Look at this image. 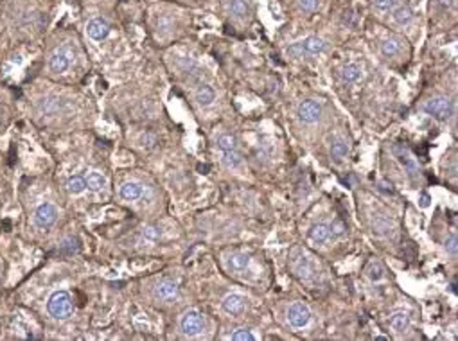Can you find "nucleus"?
<instances>
[{
  "instance_id": "1",
  "label": "nucleus",
  "mask_w": 458,
  "mask_h": 341,
  "mask_svg": "<svg viewBox=\"0 0 458 341\" xmlns=\"http://www.w3.org/2000/svg\"><path fill=\"white\" fill-rule=\"evenodd\" d=\"M47 311L56 320H67L72 316V298L67 291H56L47 302Z\"/></svg>"
},
{
  "instance_id": "2",
  "label": "nucleus",
  "mask_w": 458,
  "mask_h": 341,
  "mask_svg": "<svg viewBox=\"0 0 458 341\" xmlns=\"http://www.w3.org/2000/svg\"><path fill=\"white\" fill-rule=\"evenodd\" d=\"M422 110H424L426 113H429L431 117H435L437 120H440V122H444V120H447L451 115H453V104H451V101L446 97L429 99V101L424 103Z\"/></svg>"
},
{
  "instance_id": "3",
  "label": "nucleus",
  "mask_w": 458,
  "mask_h": 341,
  "mask_svg": "<svg viewBox=\"0 0 458 341\" xmlns=\"http://www.w3.org/2000/svg\"><path fill=\"white\" fill-rule=\"evenodd\" d=\"M34 225L40 228V230H47L56 223L58 219V209L52 205V203H41L36 210H34Z\"/></svg>"
},
{
  "instance_id": "4",
  "label": "nucleus",
  "mask_w": 458,
  "mask_h": 341,
  "mask_svg": "<svg viewBox=\"0 0 458 341\" xmlns=\"http://www.w3.org/2000/svg\"><path fill=\"white\" fill-rule=\"evenodd\" d=\"M203 327H205L203 316L198 311H194V309L187 311L182 316V320H180V329H182V332L185 336H198L203 330Z\"/></svg>"
},
{
  "instance_id": "5",
  "label": "nucleus",
  "mask_w": 458,
  "mask_h": 341,
  "mask_svg": "<svg viewBox=\"0 0 458 341\" xmlns=\"http://www.w3.org/2000/svg\"><path fill=\"white\" fill-rule=\"evenodd\" d=\"M288 320H289V323L293 325L295 329H302V327H305V325L311 321L309 307H307L305 304H302V302L293 304L288 311Z\"/></svg>"
},
{
  "instance_id": "6",
  "label": "nucleus",
  "mask_w": 458,
  "mask_h": 341,
  "mask_svg": "<svg viewBox=\"0 0 458 341\" xmlns=\"http://www.w3.org/2000/svg\"><path fill=\"white\" fill-rule=\"evenodd\" d=\"M71 63H72V56L67 47H61V49L54 50V54L50 56V70L56 72V74L67 72L69 66H71Z\"/></svg>"
},
{
  "instance_id": "7",
  "label": "nucleus",
  "mask_w": 458,
  "mask_h": 341,
  "mask_svg": "<svg viewBox=\"0 0 458 341\" xmlns=\"http://www.w3.org/2000/svg\"><path fill=\"white\" fill-rule=\"evenodd\" d=\"M320 115H322V106L316 101H311L309 99V101H304L298 106V117H300V120H304L307 124L316 122L320 119Z\"/></svg>"
},
{
  "instance_id": "8",
  "label": "nucleus",
  "mask_w": 458,
  "mask_h": 341,
  "mask_svg": "<svg viewBox=\"0 0 458 341\" xmlns=\"http://www.w3.org/2000/svg\"><path fill=\"white\" fill-rule=\"evenodd\" d=\"M246 309V298L243 295H228L223 300V311L230 316H241Z\"/></svg>"
},
{
  "instance_id": "9",
  "label": "nucleus",
  "mask_w": 458,
  "mask_h": 341,
  "mask_svg": "<svg viewBox=\"0 0 458 341\" xmlns=\"http://www.w3.org/2000/svg\"><path fill=\"white\" fill-rule=\"evenodd\" d=\"M87 33L88 36L92 38V40H104V38L110 34V24H108L106 20H103V18H94V20L88 22L87 25Z\"/></svg>"
},
{
  "instance_id": "10",
  "label": "nucleus",
  "mask_w": 458,
  "mask_h": 341,
  "mask_svg": "<svg viewBox=\"0 0 458 341\" xmlns=\"http://www.w3.org/2000/svg\"><path fill=\"white\" fill-rule=\"evenodd\" d=\"M155 296L158 300H164V302H171L174 300L178 296V286L171 280H160L155 288Z\"/></svg>"
},
{
  "instance_id": "11",
  "label": "nucleus",
  "mask_w": 458,
  "mask_h": 341,
  "mask_svg": "<svg viewBox=\"0 0 458 341\" xmlns=\"http://www.w3.org/2000/svg\"><path fill=\"white\" fill-rule=\"evenodd\" d=\"M142 194H144V187H142L141 183H137V181H126V183L120 187V196H122L124 199H128V201H135V199H139Z\"/></svg>"
},
{
  "instance_id": "12",
  "label": "nucleus",
  "mask_w": 458,
  "mask_h": 341,
  "mask_svg": "<svg viewBox=\"0 0 458 341\" xmlns=\"http://www.w3.org/2000/svg\"><path fill=\"white\" fill-rule=\"evenodd\" d=\"M390 327H392V329L396 330V332H399V334L406 332L408 327H410V316L403 311L394 312L392 318H390Z\"/></svg>"
},
{
  "instance_id": "13",
  "label": "nucleus",
  "mask_w": 458,
  "mask_h": 341,
  "mask_svg": "<svg viewBox=\"0 0 458 341\" xmlns=\"http://www.w3.org/2000/svg\"><path fill=\"white\" fill-rule=\"evenodd\" d=\"M302 45H304L305 54H320V52H323V50L327 49V43L322 40V38H318V36L305 38V40L302 41Z\"/></svg>"
},
{
  "instance_id": "14",
  "label": "nucleus",
  "mask_w": 458,
  "mask_h": 341,
  "mask_svg": "<svg viewBox=\"0 0 458 341\" xmlns=\"http://www.w3.org/2000/svg\"><path fill=\"white\" fill-rule=\"evenodd\" d=\"M309 237L313 239L314 243L323 244V243L327 241V239L331 237L329 225H325V223H318V225H314L313 228L309 230Z\"/></svg>"
},
{
  "instance_id": "15",
  "label": "nucleus",
  "mask_w": 458,
  "mask_h": 341,
  "mask_svg": "<svg viewBox=\"0 0 458 341\" xmlns=\"http://www.w3.org/2000/svg\"><path fill=\"white\" fill-rule=\"evenodd\" d=\"M85 180H87V187L90 190H94V192H101V190L106 187V178H104L101 173H97V171L88 173V176L85 178Z\"/></svg>"
},
{
  "instance_id": "16",
  "label": "nucleus",
  "mask_w": 458,
  "mask_h": 341,
  "mask_svg": "<svg viewBox=\"0 0 458 341\" xmlns=\"http://www.w3.org/2000/svg\"><path fill=\"white\" fill-rule=\"evenodd\" d=\"M293 267H295V271H297V275L300 277V279H311V275H313V266H311L309 259L304 257V255L295 260Z\"/></svg>"
},
{
  "instance_id": "17",
  "label": "nucleus",
  "mask_w": 458,
  "mask_h": 341,
  "mask_svg": "<svg viewBox=\"0 0 458 341\" xmlns=\"http://www.w3.org/2000/svg\"><path fill=\"white\" fill-rule=\"evenodd\" d=\"M228 266L234 271H244L250 266V257L246 253H234L228 260Z\"/></svg>"
},
{
  "instance_id": "18",
  "label": "nucleus",
  "mask_w": 458,
  "mask_h": 341,
  "mask_svg": "<svg viewBox=\"0 0 458 341\" xmlns=\"http://www.w3.org/2000/svg\"><path fill=\"white\" fill-rule=\"evenodd\" d=\"M340 76H342V79L345 83H354V81H358L359 76H361V69H359V65H356V63H349V65H345L342 69Z\"/></svg>"
},
{
  "instance_id": "19",
  "label": "nucleus",
  "mask_w": 458,
  "mask_h": 341,
  "mask_svg": "<svg viewBox=\"0 0 458 341\" xmlns=\"http://www.w3.org/2000/svg\"><path fill=\"white\" fill-rule=\"evenodd\" d=\"M214 97H216L214 90H212L209 85H202V87L198 88V92H196V101H198L202 106H209V104H212Z\"/></svg>"
},
{
  "instance_id": "20",
  "label": "nucleus",
  "mask_w": 458,
  "mask_h": 341,
  "mask_svg": "<svg viewBox=\"0 0 458 341\" xmlns=\"http://www.w3.org/2000/svg\"><path fill=\"white\" fill-rule=\"evenodd\" d=\"M401 50V43L397 38H388V40H384L383 43H381V52L386 56V58H394V56H397Z\"/></svg>"
},
{
  "instance_id": "21",
  "label": "nucleus",
  "mask_w": 458,
  "mask_h": 341,
  "mask_svg": "<svg viewBox=\"0 0 458 341\" xmlns=\"http://www.w3.org/2000/svg\"><path fill=\"white\" fill-rule=\"evenodd\" d=\"M38 106H40V110L43 111L45 115H54V113L59 110L61 103H59V99H56V97H45V99H41Z\"/></svg>"
},
{
  "instance_id": "22",
  "label": "nucleus",
  "mask_w": 458,
  "mask_h": 341,
  "mask_svg": "<svg viewBox=\"0 0 458 341\" xmlns=\"http://www.w3.org/2000/svg\"><path fill=\"white\" fill-rule=\"evenodd\" d=\"M228 8H230L232 15L237 18H244L246 15H250V6H248L244 0H230Z\"/></svg>"
},
{
  "instance_id": "23",
  "label": "nucleus",
  "mask_w": 458,
  "mask_h": 341,
  "mask_svg": "<svg viewBox=\"0 0 458 341\" xmlns=\"http://www.w3.org/2000/svg\"><path fill=\"white\" fill-rule=\"evenodd\" d=\"M412 18H413V11L408 8V6H401V8H397L396 11H394V20L401 25L410 24Z\"/></svg>"
},
{
  "instance_id": "24",
  "label": "nucleus",
  "mask_w": 458,
  "mask_h": 341,
  "mask_svg": "<svg viewBox=\"0 0 458 341\" xmlns=\"http://www.w3.org/2000/svg\"><path fill=\"white\" fill-rule=\"evenodd\" d=\"M67 189L71 194H81L83 190L87 189V180L83 176H72L71 180L67 181Z\"/></svg>"
},
{
  "instance_id": "25",
  "label": "nucleus",
  "mask_w": 458,
  "mask_h": 341,
  "mask_svg": "<svg viewBox=\"0 0 458 341\" xmlns=\"http://www.w3.org/2000/svg\"><path fill=\"white\" fill-rule=\"evenodd\" d=\"M347 151H349V148H347V144L343 140H335V142L331 144V156H333L335 160H342L343 156L347 155Z\"/></svg>"
},
{
  "instance_id": "26",
  "label": "nucleus",
  "mask_w": 458,
  "mask_h": 341,
  "mask_svg": "<svg viewBox=\"0 0 458 341\" xmlns=\"http://www.w3.org/2000/svg\"><path fill=\"white\" fill-rule=\"evenodd\" d=\"M392 221H388V219H384V218H376L374 219V232L376 234H379V235H386V234H390L392 232Z\"/></svg>"
},
{
  "instance_id": "27",
  "label": "nucleus",
  "mask_w": 458,
  "mask_h": 341,
  "mask_svg": "<svg viewBox=\"0 0 458 341\" xmlns=\"http://www.w3.org/2000/svg\"><path fill=\"white\" fill-rule=\"evenodd\" d=\"M241 162H243V158H241V155L235 149H232V151H223V164L227 165V167H237V165H241Z\"/></svg>"
},
{
  "instance_id": "28",
  "label": "nucleus",
  "mask_w": 458,
  "mask_h": 341,
  "mask_svg": "<svg viewBox=\"0 0 458 341\" xmlns=\"http://www.w3.org/2000/svg\"><path fill=\"white\" fill-rule=\"evenodd\" d=\"M218 148L221 151H232L235 149V139L232 135H221L218 139Z\"/></svg>"
},
{
  "instance_id": "29",
  "label": "nucleus",
  "mask_w": 458,
  "mask_h": 341,
  "mask_svg": "<svg viewBox=\"0 0 458 341\" xmlns=\"http://www.w3.org/2000/svg\"><path fill=\"white\" fill-rule=\"evenodd\" d=\"M230 337L234 341H255V336H253L248 329H237Z\"/></svg>"
},
{
  "instance_id": "30",
  "label": "nucleus",
  "mask_w": 458,
  "mask_h": 341,
  "mask_svg": "<svg viewBox=\"0 0 458 341\" xmlns=\"http://www.w3.org/2000/svg\"><path fill=\"white\" fill-rule=\"evenodd\" d=\"M286 52H288V56H291V58H302L305 54V50H304V45H302V41H297V43H291V45L286 49Z\"/></svg>"
},
{
  "instance_id": "31",
  "label": "nucleus",
  "mask_w": 458,
  "mask_h": 341,
  "mask_svg": "<svg viewBox=\"0 0 458 341\" xmlns=\"http://www.w3.org/2000/svg\"><path fill=\"white\" fill-rule=\"evenodd\" d=\"M368 277L374 282L383 279V267H381L379 262H370V266H368Z\"/></svg>"
},
{
  "instance_id": "32",
  "label": "nucleus",
  "mask_w": 458,
  "mask_h": 341,
  "mask_svg": "<svg viewBox=\"0 0 458 341\" xmlns=\"http://www.w3.org/2000/svg\"><path fill=\"white\" fill-rule=\"evenodd\" d=\"M142 235H144V239L155 243V241H158V239L162 237V232H160V228H157V226H148V228H144Z\"/></svg>"
},
{
  "instance_id": "33",
  "label": "nucleus",
  "mask_w": 458,
  "mask_h": 341,
  "mask_svg": "<svg viewBox=\"0 0 458 341\" xmlns=\"http://www.w3.org/2000/svg\"><path fill=\"white\" fill-rule=\"evenodd\" d=\"M298 6H300L302 11L313 13V11H316L318 6H320V0H298Z\"/></svg>"
},
{
  "instance_id": "34",
  "label": "nucleus",
  "mask_w": 458,
  "mask_h": 341,
  "mask_svg": "<svg viewBox=\"0 0 458 341\" xmlns=\"http://www.w3.org/2000/svg\"><path fill=\"white\" fill-rule=\"evenodd\" d=\"M345 230L347 228L342 221H333V225H329V232L335 235V237H342V235L345 234Z\"/></svg>"
},
{
  "instance_id": "35",
  "label": "nucleus",
  "mask_w": 458,
  "mask_h": 341,
  "mask_svg": "<svg viewBox=\"0 0 458 341\" xmlns=\"http://www.w3.org/2000/svg\"><path fill=\"white\" fill-rule=\"evenodd\" d=\"M394 4H396V0H374V6L379 11H390L394 8Z\"/></svg>"
},
{
  "instance_id": "36",
  "label": "nucleus",
  "mask_w": 458,
  "mask_h": 341,
  "mask_svg": "<svg viewBox=\"0 0 458 341\" xmlns=\"http://www.w3.org/2000/svg\"><path fill=\"white\" fill-rule=\"evenodd\" d=\"M444 248H446V251L447 253H451V255H456V235H449V239L446 241V244H444Z\"/></svg>"
},
{
  "instance_id": "37",
  "label": "nucleus",
  "mask_w": 458,
  "mask_h": 341,
  "mask_svg": "<svg viewBox=\"0 0 458 341\" xmlns=\"http://www.w3.org/2000/svg\"><path fill=\"white\" fill-rule=\"evenodd\" d=\"M437 2H438V6H440L442 9H447L451 4H453V0H437Z\"/></svg>"
},
{
  "instance_id": "38",
  "label": "nucleus",
  "mask_w": 458,
  "mask_h": 341,
  "mask_svg": "<svg viewBox=\"0 0 458 341\" xmlns=\"http://www.w3.org/2000/svg\"><path fill=\"white\" fill-rule=\"evenodd\" d=\"M421 207H429V196L428 194H422L421 196Z\"/></svg>"
}]
</instances>
